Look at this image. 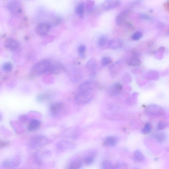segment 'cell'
<instances>
[{"label":"cell","mask_w":169,"mask_h":169,"mask_svg":"<svg viewBox=\"0 0 169 169\" xmlns=\"http://www.w3.org/2000/svg\"><path fill=\"white\" fill-rule=\"evenodd\" d=\"M86 50V46L83 45H81L79 46L78 50L79 54L82 57H84V54Z\"/></svg>","instance_id":"34"},{"label":"cell","mask_w":169,"mask_h":169,"mask_svg":"<svg viewBox=\"0 0 169 169\" xmlns=\"http://www.w3.org/2000/svg\"><path fill=\"white\" fill-rule=\"evenodd\" d=\"M143 34L140 32H135L132 35L131 38L134 41H137L140 39L142 37Z\"/></svg>","instance_id":"31"},{"label":"cell","mask_w":169,"mask_h":169,"mask_svg":"<svg viewBox=\"0 0 169 169\" xmlns=\"http://www.w3.org/2000/svg\"><path fill=\"white\" fill-rule=\"evenodd\" d=\"M112 62L111 59L110 58L105 57L102 59L101 64L102 66L105 67L111 64Z\"/></svg>","instance_id":"30"},{"label":"cell","mask_w":169,"mask_h":169,"mask_svg":"<svg viewBox=\"0 0 169 169\" xmlns=\"http://www.w3.org/2000/svg\"><path fill=\"white\" fill-rule=\"evenodd\" d=\"M108 45L109 48L115 50L121 47L122 42L120 39H114L108 41Z\"/></svg>","instance_id":"17"},{"label":"cell","mask_w":169,"mask_h":169,"mask_svg":"<svg viewBox=\"0 0 169 169\" xmlns=\"http://www.w3.org/2000/svg\"><path fill=\"white\" fill-rule=\"evenodd\" d=\"M140 19L146 20H151L152 18L150 16L145 14H140L139 16Z\"/></svg>","instance_id":"35"},{"label":"cell","mask_w":169,"mask_h":169,"mask_svg":"<svg viewBox=\"0 0 169 169\" xmlns=\"http://www.w3.org/2000/svg\"><path fill=\"white\" fill-rule=\"evenodd\" d=\"M151 125L150 123H148L146 124L142 130V133L144 134H147L151 130Z\"/></svg>","instance_id":"29"},{"label":"cell","mask_w":169,"mask_h":169,"mask_svg":"<svg viewBox=\"0 0 169 169\" xmlns=\"http://www.w3.org/2000/svg\"><path fill=\"white\" fill-rule=\"evenodd\" d=\"M2 70L5 72H11L13 69V66L11 63L6 62L3 64L2 66Z\"/></svg>","instance_id":"27"},{"label":"cell","mask_w":169,"mask_h":169,"mask_svg":"<svg viewBox=\"0 0 169 169\" xmlns=\"http://www.w3.org/2000/svg\"><path fill=\"white\" fill-rule=\"evenodd\" d=\"M47 95H41L38 96L37 99L38 101L41 102L44 101L47 98Z\"/></svg>","instance_id":"36"},{"label":"cell","mask_w":169,"mask_h":169,"mask_svg":"<svg viewBox=\"0 0 169 169\" xmlns=\"http://www.w3.org/2000/svg\"><path fill=\"white\" fill-rule=\"evenodd\" d=\"M51 155V152L48 150L39 151L36 155V161L39 165L44 164L50 158Z\"/></svg>","instance_id":"6"},{"label":"cell","mask_w":169,"mask_h":169,"mask_svg":"<svg viewBox=\"0 0 169 169\" xmlns=\"http://www.w3.org/2000/svg\"><path fill=\"white\" fill-rule=\"evenodd\" d=\"M95 3L93 1H89L87 2L86 8L88 10H91L94 5Z\"/></svg>","instance_id":"37"},{"label":"cell","mask_w":169,"mask_h":169,"mask_svg":"<svg viewBox=\"0 0 169 169\" xmlns=\"http://www.w3.org/2000/svg\"><path fill=\"white\" fill-rule=\"evenodd\" d=\"M64 108L62 103L58 102L54 103L51 104L49 107L50 113L53 116H56L60 114Z\"/></svg>","instance_id":"8"},{"label":"cell","mask_w":169,"mask_h":169,"mask_svg":"<svg viewBox=\"0 0 169 169\" xmlns=\"http://www.w3.org/2000/svg\"><path fill=\"white\" fill-rule=\"evenodd\" d=\"M154 137L157 142L160 143H163L166 140L167 135L164 132L155 134L154 135Z\"/></svg>","instance_id":"23"},{"label":"cell","mask_w":169,"mask_h":169,"mask_svg":"<svg viewBox=\"0 0 169 169\" xmlns=\"http://www.w3.org/2000/svg\"><path fill=\"white\" fill-rule=\"evenodd\" d=\"M168 126V124L166 122L161 121L159 122L157 128L159 130H162L167 128Z\"/></svg>","instance_id":"32"},{"label":"cell","mask_w":169,"mask_h":169,"mask_svg":"<svg viewBox=\"0 0 169 169\" xmlns=\"http://www.w3.org/2000/svg\"><path fill=\"white\" fill-rule=\"evenodd\" d=\"M121 2L116 0H107L103 3V8L106 10H110L117 8L120 6Z\"/></svg>","instance_id":"13"},{"label":"cell","mask_w":169,"mask_h":169,"mask_svg":"<svg viewBox=\"0 0 169 169\" xmlns=\"http://www.w3.org/2000/svg\"><path fill=\"white\" fill-rule=\"evenodd\" d=\"M145 111L148 115L151 116L162 117L165 114L163 108L160 106L154 104L148 106L145 108Z\"/></svg>","instance_id":"3"},{"label":"cell","mask_w":169,"mask_h":169,"mask_svg":"<svg viewBox=\"0 0 169 169\" xmlns=\"http://www.w3.org/2000/svg\"><path fill=\"white\" fill-rule=\"evenodd\" d=\"M134 158L135 161L138 162H142L145 160V157L142 152L138 150H135L134 153Z\"/></svg>","instance_id":"22"},{"label":"cell","mask_w":169,"mask_h":169,"mask_svg":"<svg viewBox=\"0 0 169 169\" xmlns=\"http://www.w3.org/2000/svg\"><path fill=\"white\" fill-rule=\"evenodd\" d=\"M118 138L114 136H109L105 138L103 141V144L105 146L113 147L117 144Z\"/></svg>","instance_id":"16"},{"label":"cell","mask_w":169,"mask_h":169,"mask_svg":"<svg viewBox=\"0 0 169 169\" xmlns=\"http://www.w3.org/2000/svg\"><path fill=\"white\" fill-rule=\"evenodd\" d=\"M101 167L102 169H113L114 166L110 161H105L101 164Z\"/></svg>","instance_id":"28"},{"label":"cell","mask_w":169,"mask_h":169,"mask_svg":"<svg viewBox=\"0 0 169 169\" xmlns=\"http://www.w3.org/2000/svg\"><path fill=\"white\" fill-rule=\"evenodd\" d=\"M75 147V145L72 142L65 140L59 142L57 144L58 149L62 152L72 150Z\"/></svg>","instance_id":"11"},{"label":"cell","mask_w":169,"mask_h":169,"mask_svg":"<svg viewBox=\"0 0 169 169\" xmlns=\"http://www.w3.org/2000/svg\"><path fill=\"white\" fill-rule=\"evenodd\" d=\"M128 11H122L119 13L116 19L117 24L119 26L123 25L128 17Z\"/></svg>","instance_id":"15"},{"label":"cell","mask_w":169,"mask_h":169,"mask_svg":"<svg viewBox=\"0 0 169 169\" xmlns=\"http://www.w3.org/2000/svg\"><path fill=\"white\" fill-rule=\"evenodd\" d=\"M51 61L48 59H42L33 65L31 70V74L37 76L44 74L48 72Z\"/></svg>","instance_id":"1"},{"label":"cell","mask_w":169,"mask_h":169,"mask_svg":"<svg viewBox=\"0 0 169 169\" xmlns=\"http://www.w3.org/2000/svg\"><path fill=\"white\" fill-rule=\"evenodd\" d=\"M85 4L83 3H79L75 8V12L81 18L83 17L85 10Z\"/></svg>","instance_id":"20"},{"label":"cell","mask_w":169,"mask_h":169,"mask_svg":"<svg viewBox=\"0 0 169 169\" xmlns=\"http://www.w3.org/2000/svg\"><path fill=\"white\" fill-rule=\"evenodd\" d=\"M127 165L125 163H121L117 164L114 166L113 169H127Z\"/></svg>","instance_id":"33"},{"label":"cell","mask_w":169,"mask_h":169,"mask_svg":"<svg viewBox=\"0 0 169 169\" xmlns=\"http://www.w3.org/2000/svg\"><path fill=\"white\" fill-rule=\"evenodd\" d=\"M51 29V26L48 23L43 22L39 23L35 29V32L38 35L44 36L47 35Z\"/></svg>","instance_id":"7"},{"label":"cell","mask_w":169,"mask_h":169,"mask_svg":"<svg viewBox=\"0 0 169 169\" xmlns=\"http://www.w3.org/2000/svg\"><path fill=\"white\" fill-rule=\"evenodd\" d=\"M95 85L91 81H86L81 84L79 86V92H92L93 90Z\"/></svg>","instance_id":"12"},{"label":"cell","mask_w":169,"mask_h":169,"mask_svg":"<svg viewBox=\"0 0 169 169\" xmlns=\"http://www.w3.org/2000/svg\"><path fill=\"white\" fill-rule=\"evenodd\" d=\"M5 47L8 50L14 51L18 50L20 47L19 42L11 38H7L4 43Z\"/></svg>","instance_id":"9"},{"label":"cell","mask_w":169,"mask_h":169,"mask_svg":"<svg viewBox=\"0 0 169 169\" xmlns=\"http://www.w3.org/2000/svg\"><path fill=\"white\" fill-rule=\"evenodd\" d=\"M65 69L64 66L60 63L58 62L52 63L51 62L48 72L52 74L58 75L64 72Z\"/></svg>","instance_id":"10"},{"label":"cell","mask_w":169,"mask_h":169,"mask_svg":"<svg viewBox=\"0 0 169 169\" xmlns=\"http://www.w3.org/2000/svg\"><path fill=\"white\" fill-rule=\"evenodd\" d=\"M92 98V92H79L75 96V100L77 104H85L90 102Z\"/></svg>","instance_id":"5"},{"label":"cell","mask_w":169,"mask_h":169,"mask_svg":"<svg viewBox=\"0 0 169 169\" xmlns=\"http://www.w3.org/2000/svg\"><path fill=\"white\" fill-rule=\"evenodd\" d=\"M95 153H92V155H87L84 159V163L86 164L90 165L93 163Z\"/></svg>","instance_id":"25"},{"label":"cell","mask_w":169,"mask_h":169,"mask_svg":"<svg viewBox=\"0 0 169 169\" xmlns=\"http://www.w3.org/2000/svg\"><path fill=\"white\" fill-rule=\"evenodd\" d=\"M41 122L37 119H33L28 125V129L30 131H34L37 130L41 126Z\"/></svg>","instance_id":"18"},{"label":"cell","mask_w":169,"mask_h":169,"mask_svg":"<svg viewBox=\"0 0 169 169\" xmlns=\"http://www.w3.org/2000/svg\"><path fill=\"white\" fill-rule=\"evenodd\" d=\"M48 138L44 135H37L32 137L30 141V145L33 149L40 148L48 143Z\"/></svg>","instance_id":"2"},{"label":"cell","mask_w":169,"mask_h":169,"mask_svg":"<svg viewBox=\"0 0 169 169\" xmlns=\"http://www.w3.org/2000/svg\"><path fill=\"white\" fill-rule=\"evenodd\" d=\"M86 67L91 72V76L93 77L95 74V70L96 67V63L93 59H91L86 65Z\"/></svg>","instance_id":"19"},{"label":"cell","mask_w":169,"mask_h":169,"mask_svg":"<svg viewBox=\"0 0 169 169\" xmlns=\"http://www.w3.org/2000/svg\"><path fill=\"white\" fill-rule=\"evenodd\" d=\"M82 165V162L79 160H77L72 161L69 165L68 169H79Z\"/></svg>","instance_id":"24"},{"label":"cell","mask_w":169,"mask_h":169,"mask_svg":"<svg viewBox=\"0 0 169 169\" xmlns=\"http://www.w3.org/2000/svg\"><path fill=\"white\" fill-rule=\"evenodd\" d=\"M108 41V38L107 36L105 35H101L99 38L98 44L99 47H102L104 46Z\"/></svg>","instance_id":"26"},{"label":"cell","mask_w":169,"mask_h":169,"mask_svg":"<svg viewBox=\"0 0 169 169\" xmlns=\"http://www.w3.org/2000/svg\"><path fill=\"white\" fill-rule=\"evenodd\" d=\"M141 64L140 59L136 55H135L133 57L129 60L128 64L132 67H137Z\"/></svg>","instance_id":"21"},{"label":"cell","mask_w":169,"mask_h":169,"mask_svg":"<svg viewBox=\"0 0 169 169\" xmlns=\"http://www.w3.org/2000/svg\"><path fill=\"white\" fill-rule=\"evenodd\" d=\"M7 8L13 15H20L22 12V7L20 2L16 0L9 2L7 5Z\"/></svg>","instance_id":"4"},{"label":"cell","mask_w":169,"mask_h":169,"mask_svg":"<svg viewBox=\"0 0 169 169\" xmlns=\"http://www.w3.org/2000/svg\"><path fill=\"white\" fill-rule=\"evenodd\" d=\"M122 89V86L121 84L119 83H116L109 87L108 92L111 95H117L120 93Z\"/></svg>","instance_id":"14"}]
</instances>
